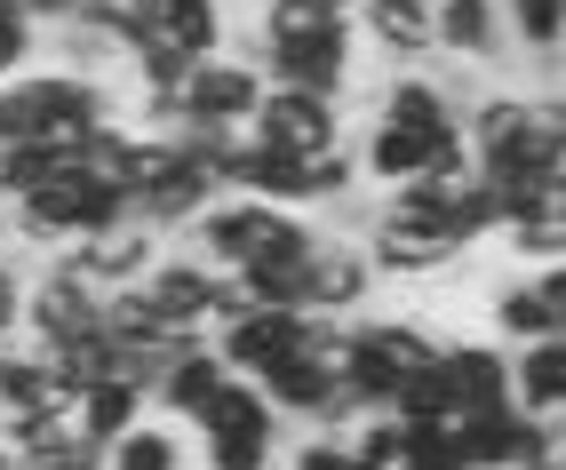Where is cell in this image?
I'll return each mask as SVG.
<instances>
[{
    "instance_id": "obj_1",
    "label": "cell",
    "mask_w": 566,
    "mask_h": 470,
    "mask_svg": "<svg viewBox=\"0 0 566 470\" xmlns=\"http://www.w3.org/2000/svg\"><path fill=\"white\" fill-rule=\"evenodd\" d=\"M319 223L295 216V208H272V200H216L192 231H184V248L208 255L216 271H255V263H280V255H312Z\"/></svg>"
},
{
    "instance_id": "obj_2",
    "label": "cell",
    "mask_w": 566,
    "mask_h": 470,
    "mask_svg": "<svg viewBox=\"0 0 566 470\" xmlns=\"http://www.w3.org/2000/svg\"><path fill=\"white\" fill-rule=\"evenodd\" d=\"M192 439H200V462H208V470H280V455L295 447V430L272 415V399H263L255 383L232 375V383L200 407Z\"/></svg>"
},
{
    "instance_id": "obj_3",
    "label": "cell",
    "mask_w": 566,
    "mask_h": 470,
    "mask_svg": "<svg viewBox=\"0 0 566 470\" xmlns=\"http://www.w3.org/2000/svg\"><path fill=\"white\" fill-rule=\"evenodd\" d=\"M359 248H367V263H375V280H439V271H455V263L471 255L455 223H407V216H391L384 200L367 208Z\"/></svg>"
},
{
    "instance_id": "obj_4",
    "label": "cell",
    "mask_w": 566,
    "mask_h": 470,
    "mask_svg": "<svg viewBox=\"0 0 566 470\" xmlns=\"http://www.w3.org/2000/svg\"><path fill=\"white\" fill-rule=\"evenodd\" d=\"M263 88H304V96H327L344 104L352 96V72H359V24H327L312 41H287V49H263Z\"/></svg>"
},
{
    "instance_id": "obj_5",
    "label": "cell",
    "mask_w": 566,
    "mask_h": 470,
    "mask_svg": "<svg viewBox=\"0 0 566 470\" xmlns=\"http://www.w3.org/2000/svg\"><path fill=\"white\" fill-rule=\"evenodd\" d=\"M367 295H375V263L359 248V231L319 223L312 263H304V311H319V320H367Z\"/></svg>"
},
{
    "instance_id": "obj_6",
    "label": "cell",
    "mask_w": 566,
    "mask_h": 470,
    "mask_svg": "<svg viewBox=\"0 0 566 470\" xmlns=\"http://www.w3.org/2000/svg\"><path fill=\"white\" fill-rule=\"evenodd\" d=\"M431 49H439V64H463V72L503 81V64H511L503 9L495 0H431Z\"/></svg>"
},
{
    "instance_id": "obj_7",
    "label": "cell",
    "mask_w": 566,
    "mask_h": 470,
    "mask_svg": "<svg viewBox=\"0 0 566 470\" xmlns=\"http://www.w3.org/2000/svg\"><path fill=\"white\" fill-rule=\"evenodd\" d=\"M248 136L272 144V152H295V160H312V152H335V144H344V104L304 96V88H263Z\"/></svg>"
},
{
    "instance_id": "obj_8",
    "label": "cell",
    "mask_w": 566,
    "mask_h": 470,
    "mask_svg": "<svg viewBox=\"0 0 566 470\" xmlns=\"http://www.w3.org/2000/svg\"><path fill=\"white\" fill-rule=\"evenodd\" d=\"M255 104H263V72L240 64L232 49L192 64V81H184V121H192V128H248Z\"/></svg>"
},
{
    "instance_id": "obj_9",
    "label": "cell",
    "mask_w": 566,
    "mask_h": 470,
    "mask_svg": "<svg viewBox=\"0 0 566 470\" xmlns=\"http://www.w3.org/2000/svg\"><path fill=\"white\" fill-rule=\"evenodd\" d=\"M144 303L160 311V327H200L208 335V303H216V263L208 255H192L184 240H168L160 248V263L144 271Z\"/></svg>"
},
{
    "instance_id": "obj_10",
    "label": "cell",
    "mask_w": 566,
    "mask_h": 470,
    "mask_svg": "<svg viewBox=\"0 0 566 470\" xmlns=\"http://www.w3.org/2000/svg\"><path fill=\"white\" fill-rule=\"evenodd\" d=\"M304 327H312V311H240V320H223V327L208 335V351H216L240 383H255L272 359H287V351L304 343Z\"/></svg>"
},
{
    "instance_id": "obj_11",
    "label": "cell",
    "mask_w": 566,
    "mask_h": 470,
    "mask_svg": "<svg viewBox=\"0 0 566 470\" xmlns=\"http://www.w3.org/2000/svg\"><path fill=\"white\" fill-rule=\"evenodd\" d=\"M352 24H359V49L384 56L391 72L439 64V49H431V0H359Z\"/></svg>"
},
{
    "instance_id": "obj_12",
    "label": "cell",
    "mask_w": 566,
    "mask_h": 470,
    "mask_svg": "<svg viewBox=\"0 0 566 470\" xmlns=\"http://www.w3.org/2000/svg\"><path fill=\"white\" fill-rule=\"evenodd\" d=\"M439 383H447V399H455V415H495V407H511V351L495 335L439 343Z\"/></svg>"
},
{
    "instance_id": "obj_13",
    "label": "cell",
    "mask_w": 566,
    "mask_h": 470,
    "mask_svg": "<svg viewBox=\"0 0 566 470\" xmlns=\"http://www.w3.org/2000/svg\"><path fill=\"white\" fill-rule=\"evenodd\" d=\"M375 121L407 128V136H447V128H463V112L447 96V81L423 64V72H391V81L375 88Z\"/></svg>"
},
{
    "instance_id": "obj_14",
    "label": "cell",
    "mask_w": 566,
    "mask_h": 470,
    "mask_svg": "<svg viewBox=\"0 0 566 470\" xmlns=\"http://www.w3.org/2000/svg\"><path fill=\"white\" fill-rule=\"evenodd\" d=\"M511 407L543 415V422L566 415V335H543V343L511 351Z\"/></svg>"
},
{
    "instance_id": "obj_15",
    "label": "cell",
    "mask_w": 566,
    "mask_h": 470,
    "mask_svg": "<svg viewBox=\"0 0 566 470\" xmlns=\"http://www.w3.org/2000/svg\"><path fill=\"white\" fill-rule=\"evenodd\" d=\"M88 248V263L104 271V288H136L144 280V271H153L160 263V231L153 223H144V216H120V223H112V231H96V240H81Z\"/></svg>"
},
{
    "instance_id": "obj_16",
    "label": "cell",
    "mask_w": 566,
    "mask_h": 470,
    "mask_svg": "<svg viewBox=\"0 0 566 470\" xmlns=\"http://www.w3.org/2000/svg\"><path fill=\"white\" fill-rule=\"evenodd\" d=\"M153 415V399H144L136 383H88L81 399H72V430H81V439L104 455L112 439H128V430Z\"/></svg>"
},
{
    "instance_id": "obj_17",
    "label": "cell",
    "mask_w": 566,
    "mask_h": 470,
    "mask_svg": "<svg viewBox=\"0 0 566 470\" xmlns=\"http://www.w3.org/2000/svg\"><path fill=\"white\" fill-rule=\"evenodd\" d=\"M223 383H232V367H223L216 351H184V359H176V367L153 383V407H160L168 422H184V430H192V422H200V407L216 399Z\"/></svg>"
},
{
    "instance_id": "obj_18",
    "label": "cell",
    "mask_w": 566,
    "mask_h": 470,
    "mask_svg": "<svg viewBox=\"0 0 566 470\" xmlns=\"http://www.w3.org/2000/svg\"><path fill=\"white\" fill-rule=\"evenodd\" d=\"M160 41H176L192 64L232 49V0H160Z\"/></svg>"
},
{
    "instance_id": "obj_19",
    "label": "cell",
    "mask_w": 566,
    "mask_h": 470,
    "mask_svg": "<svg viewBox=\"0 0 566 470\" xmlns=\"http://www.w3.org/2000/svg\"><path fill=\"white\" fill-rule=\"evenodd\" d=\"M104 470H192V447H184L176 422H153V415H144L128 439L104 447Z\"/></svg>"
},
{
    "instance_id": "obj_20",
    "label": "cell",
    "mask_w": 566,
    "mask_h": 470,
    "mask_svg": "<svg viewBox=\"0 0 566 470\" xmlns=\"http://www.w3.org/2000/svg\"><path fill=\"white\" fill-rule=\"evenodd\" d=\"M486 335H495L503 351H518V343H543V335H551V311H543L535 280H511V288H495V303H486Z\"/></svg>"
},
{
    "instance_id": "obj_21",
    "label": "cell",
    "mask_w": 566,
    "mask_h": 470,
    "mask_svg": "<svg viewBox=\"0 0 566 470\" xmlns=\"http://www.w3.org/2000/svg\"><path fill=\"white\" fill-rule=\"evenodd\" d=\"M503 32H511V56H551V49H566V0H511V9H503Z\"/></svg>"
},
{
    "instance_id": "obj_22",
    "label": "cell",
    "mask_w": 566,
    "mask_h": 470,
    "mask_svg": "<svg viewBox=\"0 0 566 470\" xmlns=\"http://www.w3.org/2000/svg\"><path fill=\"white\" fill-rule=\"evenodd\" d=\"M304 263L312 255H280V263H255V271H232L248 288L255 311H304Z\"/></svg>"
},
{
    "instance_id": "obj_23",
    "label": "cell",
    "mask_w": 566,
    "mask_h": 470,
    "mask_svg": "<svg viewBox=\"0 0 566 470\" xmlns=\"http://www.w3.org/2000/svg\"><path fill=\"white\" fill-rule=\"evenodd\" d=\"M495 240L526 263V271H543V263H566V223H551V216H526V223H503Z\"/></svg>"
},
{
    "instance_id": "obj_24",
    "label": "cell",
    "mask_w": 566,
    "mask_h": 470,
    "mask_svg": "<svg viewBox=\"0 0 566 470\" xmlns=\"http://www.w3.org/2000/svg\"><path fill=\"white\" fill-rule=\"evenodd\" d=\"M32 64H41V24H24L17 0H0V81H17Z\"/></svg>"
},
{
    "instance_id": "obj_25",
    "label": "cell",
    "mask_w": 566,
    "mask_h": 470,
    "mask_svg": "<svg viewBox=\"0 0 566 470\" xmlns=\"http://www.w3.org/2000/svg\"><path fill=\"white\" fill-rule=\"evenodd\" d=\"M526 121H535V144H543V160H558V152H566V88H543V96H526Z\"/></svg>"
},
{
    "instance_id": "obj_26",
    "label": "cell",
    "mask_w": 566,
    "mask_h": 470,
    "mask_svg": "<svg viewBox=\"0 0 566 470\" xmlns=\"http://www.w3.org/2000/svg\"><path fill=\"white\" fill-rule=\"evenodd\" d=\"M24 280H32V271H24L17 255H0V343L24 327Z\"/></svg>"
},
{
    "instance_id": "obj_27",
    "label": "cell",
    "mask_w": 566,
    "mask_h": 470,
    "mask_svg": "<svg viewBox=\"0 0 566 470\" xmlns=\"http://www.w3.org/2000/svg\"><path fill=\"white\" fill-rule=\"evenodd\" d=\"M526 280H535V295L551 311V335H558V320H566V263H543V271H526Z\"/></svg>"
},
{
    "instance_id": "obj_28",
    "label": "cell",
    "mask_w": 566,
    "mask_h": 470,
    "mask_svg": "<svg viewBox=\"0 0 566 470\" xmlns=\"http://www.w3.org/2000/svg\"><path fill=\"white\" fill-rule=\"evenodd\" d=\"M543 216H551V223H566V176H551V200H543Z\"/></svg>"
},
{
    "instance_id": "obj_29",
    "label": "cell",
    "mask_w": 566,
    "mask_h": 470,
    "mask_svg": "<svg viewBox=\"0 0 566 470\" xmlns=\"http://www.w3.org/2000/svg\"><path fill=\"white\" fill-rule=\"evenodd\" d=\"M327 9H335V17H359V0H327Z\"/></svg>"
},
{
    "instance_id": "obj_30",
    "label": "cell",
    "mask_w": 566,
    "mask_h": 470,
    "mask_svg": "<svg viewBox=\"0 0 566 470\" xmlns=\"http://www.w3.org/2000/svg\"><path fill=\"white\" fill-rule=\"evenodd\" d=\"M0 470H17V462H9V447H0Z\"/></svg>"
},
{
    "instance_id": "obj_31",
    "label": "cell",
    "mask_w": 566,
    "mask_h": 470,
    "mask_svg": "<svg viewBox=\"0 0 566 470\" xmlns=\"http://www.w3.org/2000/svg\"><path fill=\"white\" fill-rule=\"evenodd\" d=\"M495 9H511V0H495Z\"/></svg>"
},
{
    "instance_id": "obj_32",
    "label": "cell",
    "mask_w": 566,
    "mask_h": 470,
    "mask_svg": "<svg viewBox=\"0 0 566 470\" xmlns=\"http://www.w3.org/2000/svg\"><path fill=\"white\" fill-rule=\"evenodd\" d=\"M558 335H566V320H558Z\"/></svg>"
}]
</instances>
